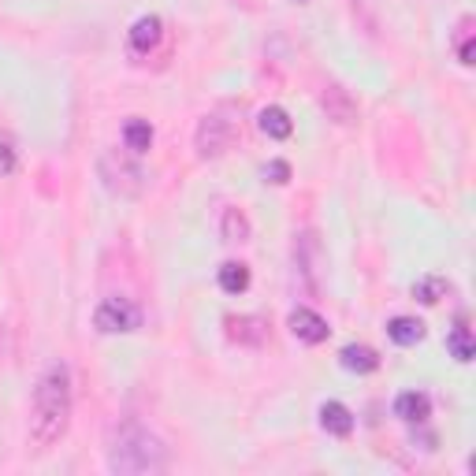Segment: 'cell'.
Segmentation results:
<instances>
[{
	"label": "cell",
	"mask_w": 476,
	"mask_h": 476,
	"mask_svg": "<svg viewBox=\"0 0 476 476\" xmlns=\"http://www.w3.org/2000/svg\"><path fill=\"white\" fill-rule=\"evenodd\" d=\"M71 406H75V395H71V369L68 361H52L38 387H34V398H30V443L34 451H52L56 443L68 435L71 428Z\"/></svg>",
	"instance_id": "obj_1"
},
{
	"label": "cell",
	"mask_w": 476,
	"mask_h": 476,
	"mask_svg": "<svg viewBox=\"0 0 476 476\" xmlns=\"http://www.w3.org/2000/svg\"><path fill=\"white\" fill-rule=\"evenodd\" d=\"M105 462L116 476H153L168 469V447L138 421H119L108 435Z\"/></svg>",
	"instance_id": "obj_2"
},
{
	"label": "cell",
	"mask_w": 476,
	"mask_h": 476,
	"mask_svg": "<svg viewBox=\"0 0 476 476\" xmlns=\"http://www.w3.org/2000/svg\"><path fill=\"white\" fill-rule=\"evenodd\" d=\"M98 175H101V182L112 190V194H119V198H138L142 186H145V172L135 161L119 156V153H101Z\"/></svg>",
	"instance_id": "obj_3"
},
{
	"label": "cell",
	"mask_w": 476,
	"mask_h": 476,
	"mask_svg": "<svg viewBox=\"0 0 476 476\" xmlns=\"http://www.w3.org/2000/svg\"><path fill=\"white\" fill-rule=\"evenodd\" d=\"M93 328L101 335H126V331H138L142 328V309L131 298H105L98 309H93Z\"/></svg>",
	"instance_id": "obj_4"
},
{
	"label": "cell",
	"mask_w": 476,
	"mask_h": 476,
	"mask_svg": "<svg viewBox=\"0 0 476 476\" xmlns=\"http://www.w3.org/2000/svg\"><path fill=\"white\" fill-rule=\"evenodd\" d=\"M235 119H228L224 112H209L201 123H198V131H194V149L201 161H216V156H224L235 142Z\"/></svg>",
	"instance_id": "obj_5"
},
{
	"label": "cell",
	"mask_w": 476,
	"mask_h": 476,
	"mask_svg": "<svg viewBox=\"0 0 476 476\" xmlns=\"http://www.w3.org/2000/svg\"><path fill=\"white\" fill-rule=\"evenodd\" d=\"M287 328H291L294 339H302V342H309V346H321V342H328V335H331V328H328L324 316L313 313V309H305V305H298V309L287 316Z\"/></svg>",
	"instance_id": "obj_6"
},
{
	"label": "cell",
	"mask_w": 476,
	"mask_h": 476,
	"mask_svg": "<svg viewBox=\"0 0 476 476\" xmlns=\"http://www.w3.org/2000/svg\"><path fill=\"white\" fill-rule=\"evenodd\" d=\"M321 108L328 112V119H335L339 126H350V123H358V101L346 93L342 86H324V93H321Z\"/></svg>",
	"instance_id": "obj_7"
},
{
	"label": "cell",
	"mask_w": 476,
	"mask_h": 476,
	"mask_svg": "<svg viewBox=\"0 0 476 476\" xmlns=\"http://www.w3.org/2000/svg\"><path fill=\"white\" fill-rule=\"evenodd\" d=\"M395 417H402L406 425H425L432 417V398L425 391H402L395 398Z\"/></svg>",
	"instance_id": "obj_8"
},
{
	"label": "cell",
	"mask_w": 476,
	"mask_h": 476,
	"mask_svg": "<svg viewBox=\"0 0 476 476\" xmlns=\"http://www.w3.org/2000/svg\"><path fill=\"white\" fill-rule=\"evenodd\" d=\"M228 335L242 346H261L268 339V324L261 316H228Z\"/></svg>",
	"instance_id": "obj_9"
},
{
	"label": "cell",
	"mask_w": 476,
	"mask_h": 476,
	"mask_svg": "<svg viewBox=\"0 0 476 476\" xmlns=\"http://www.w3.org/2000/svg\"><path fill=\"white\" fill-rule=\"evenodd\" d=\"M164 38V23L161 15H142L135 26H131V49L135 52H153Z\"/></svg>",
	"instance_id": "obj_10"
},
{
	"label": "cell",
	"mask_w": 476,
	"mask_h": 476,
	"mask_svg": "<svg viewBox=\"0 0 476 476\" xmlns=\"http://www.w3.org/2000/svg\"><path fill=\"white\" fill-rule=\"evenodd\" d=\"M321 428L328 435H335V439H346V435L354 432V414L342 402H324L321 406Z\"/></svg>",
	"instance_id": "obj_11"
},
{
	"label": "cell",
	"mask_w": 476,
	"mask_h": 476,
	"mask_svg": "<svg viewBox=\"0 0 476 476\" xmlns=\"http://www.w3.org/2000/svg\"><path fill=\"white\" fill-rule=\"evenodd\" d=\"M257 126L268 135V138H275V142H287L291 135H294V123H291V116L283 112L279 105H268V108H261V116H257Z\"/></svg>",
	"instance_id": "obj_12"
},
{
	"label": "cell",
	"mask_w": 476,
	"mask_h": 476,
	"mask_svg": "<svg viewBox=\"0 0 476 476\" xmlns=\"http://www.w3.org/2000/svg\"><path fill=\"white\" fill-rule=\"evenodd\" d=\"M342 369H350V372H376L379 369V354L372 350V346H361V342H350V346H342V354H339Z\"/></svg>",
	"instance_id": "obj_13"
},
{
	"label": "cell",
	"mask_w": 476,
	"mask_h": 476,
	"mask_svg": "<svg viewBox=\"0 0 476 476\" xmlns=\"http://www.w3.org/2000/svg\"><path fill=\"white\" fill-rule=\"evenodd\" d=\"M219 235H224V242H249V235H253V228H249V219H246V212L242 209H235V205H228L224 209V216H219Z\"/></svg>",
	"instance_id": "obj_14"
},
{
	"label": "cell",
	"mask_w": 476,
	"mask_h": 476,
	"mask_svg": "<svg viewBox=\"0 0 476 476\" xmlns=\"http://www.w3.org/2000/svg\"><path fill=\"white\" fill-rule=\"evenodd\" d=\"M123 145L131 149L135 156H142V153H149V145H153V126H149V119H126L123 123Z\"/></svg>",
	"instance_id": "obj_15"
},
{
	"label": "cell",
	"mask_w": 476,
	"mask_h": 476,
	"mask_svg": "<svg viewBox=\"0 0 476 476\" xmlns=\"http://www.w3.org/2000/svg\"><path fill=\"white\" fill-rule=\"evenodd\" d=\"M219 291L224 294H246L249 291V268L242 261H228V265H219Z\"/></svg>",
	"instance_id": "obj_16"
},
{
	"label": "cell",
	"mask_w": 476,
	"mask_h": 476,
	"mask_svg": "<svg viewBox=\"0 0 476 476\" xmlns=\"http://www.w3.org/2000/svg\"><path fill=\"white\" fill-rule=\"evenodd\" d=\"M387 335L398 342V346H417L425 339V324L414 321V316H395V321L387 324Z\"/></svg>",
	"instance_id": "obj_17"
},
{
	"label": "cell",
	"mask_w": 476,
	"mask_h": 476,
	"mask_svg": "<svg viewBox=\"0 0 476 476\" xmlns=\"http://www.w3.org/2000/svg\"><path fill=\"white\" fill-rule=\"evenodd\" d=\"M447 350H451V358L462 361V365H469V361L476 358V342H472V331H469L465 324H458V328L447 335Z\"/></svg>",
	"instance_id": "obj_18"
},
{
	"label": "cell",
	"mask_w": 476,
	"mask_h": 476,
	"mask_svg": "<svg viewBox=\"0 0 476 476\" xmlns=\"http://www.w3.org/2000/svg\"><path fill=\"white\" fill-rule=\"evenodd\" d=\"M414 298L421 305H439V298H447V279L443 275H421L414 283Z\"/></svg>",
	"instance_id": "obj_19"
},
{
	"label": "cell",
	"mask_w": 476,
	"mask_h": 476,
	"mask_svg": "<svg viewBox=\"0 0 476 476\" xmlns=\"http://www.w3.org/2000/svg\"><path fill=\"white\" fill-rule=\"evenodd\" d=\"M15 168H19V149H15V142L8 135H0V179L12 175Z\"/></svg>",
	"instance_id": "obj_20"
},
{
	"label": "cell",
	"mask_w": 476,
	"mask_h": 476,
	"mask_svg": "<svg viewBox=\"0 0 476 476\" xmlns=\"http://www.w3.org/2000/svg\"><path fill=\"white\" fill-rule=\"evenodd\" d=\"M265 179H268V182H275V186L291 182V164H287V161H268V168H265Z\"/></svg>",
	"instance_id": "obj_21"
},
{
	"label": "cell",
	"mask_w": 476,
	"mask_h": 476,
	"mask_svg": "<svg viewBox=\"0 0 476 476\" xmlns=\"http://www.w3.org/2000/svg\"><path fill=\"white\" fill-rule=\"evenodd\" d=\"M472 56H476V45H472V38H465V42H462V49H458V60L465 63V68H472V63H476Z\"/></svg>",
	"instance_id": "obj_22"
}]
</instances>
